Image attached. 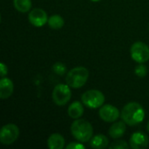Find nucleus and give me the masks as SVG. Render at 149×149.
Masks as SVG:
<instances>
[{"instance_id":"f257e3e1","label":"nucleus","mask_w":149,"mask_h":149,"mask_svg":"<svg viewBox=\"0 0 149 149\" xmlns=\"http://www.w3.org/2000/svg\"><path fill=\"white\" fill-rule=\"evenodd\" d=\"M120 116L127 125L136 126L144 120L145 110L141 104L137 102H130L123 107Z\"/></svg>"},{"instance_id":"f03ea898","label":"nucleus","mask_w":149,"mask_h":149,"mask_svg":"<svg viewBox=\"0 0 149 149\" xmlns=\"http://www.w3.org/2000/svg\"><path fill=\"white\" fill-rule=\"evenodd\" d=\"M71 133L80 142H88L93 138V128L90 122L86 120H76L71 126Z\"/></svg>"},{"instance_id":"7ed1b4c3","label":"nucleus","mask_w":149,"mask_h":149,"mask_svg":"<svg viewBox=\"0 0 149 149\" xmlns=\"http://www.w3.org/2000/svg\"><path fill=\"white\" fill-rule=\"evenodd\" d=\"M89 72L86 67L78 66L70 70L65 77L66 84L72 88H80L87 81Z\"/></svg>"},{"instance_id":"20e7f679","label":"nucleus","mask_w":149,"mask_h":149,"mask_svg":"<svg viewBox=\"0 0 149 149\" xmlns=\"http://www.w3.org/2000/svg\"><path fill=\"white\" fill-rule=\"evenodd\" d=\"M81 101L86 107L92 109H96L104 105L105 96L99 90H88L82 94Z\"/></svg>"},{"instance_id":"39448f33","label":"nucleus","mask_w":149,"mask_h":149,"mask_svg":"<svg viewBox=\"0 0 149 149\" xmlns=\"http://www.w3.org/2000/svg\"><path fill=\"white\" fill-rule=\"evenodd\" d=\"M72 98L70 86L66 84H58L52 91V100L58 106H64Z\"/></svg>"},{"instance_id":"423d86ee","label":"nucleus","mask_w":149,"mask_h":149,"mask_svg":"<svg viewBox=\"0 0 149 149\" xmlns=\"http://www.w3.org/2000/svg\"><path fill=\"white\" fill-rule=\"evenodd\" d=\"M131 58L137 63H145L149 60V47L143 42H135L130 49Z\"/></svg>"},{"instance_id":"0eeeda50","label":"nucleus","mask_w":149,"mask_h":149,"mask_svg":"<svg viewBox=\"0 0 149 149\" xmlns=\"http://www.w3.org/2000/svg\"><path fill=\"white\" fill-rule=\"evenodd\" d=\"M19 136V129L14 124L4 125L0 131V141L3 145L14 143Z\"/></svg>"},{"instance_id":"6e6552de","label":"nucleus","mask_w":149,"mask_h":149,"mask_svg":"<svg viewBox=\"0 0 149 149\" xmlns=\"http://www.w3.org/2000/svg\"><path fill=\"white\" fill-rule=\"evenodd\" d=\"M99 114L102 120L108 122V123L115 122L120 116V113L119 109L113 105H109V104L103 105L100 108Z\"/></svg>"},{"instance_id":"1a4fd4ad","label":"nucleus","mask_w":149,"mask_h":149,"mask_svg":"<svg viewBox=\"0 0 149 149\" xmlns=\"http://www.w3.org/2000/svg\"><path fill=\"white\" fill-rule=\"evenodd\" d=\"M30 23L36 27H42L48 22V16L46 12L40 8L31 10L28 15Z\"/></svg>"},{"instance_id":"9d476101","label":"nucleus","mask_w":149,"mask_h":149,"mask_svg":"<svg viewBox=\"0 0 149 149\" xmlns=\"http://www.w3.org/2000/svg\"><path fill=\"white\" fill-rule=\"evenodd\" d=\"M129 146L133 149L146 148L148 146V138L144 133L135 132L130 137Z\"/></svg>"},{"instance_id":"9b49d317","label":"nucleus","mask_w":149,"mask_h":149,"mask_svg":"<svg viewBox=\"0 0 149 149\" xmlns=\"http://www.w3.org/2000/svg\"><path fill=\"white\" fill-rule=\"evenodd\" d=\"M14 91L13 82L8 78H2L0 80V98L2 100L9 98Z\"/></svg>"},{"instance_id":"f8f14e48","label":"nucleus","mask_w":149,"mask_h":149,"mask_svg":"<svg viewBox=\"0 0 149 149\" xmlns=\"http://www.w3.org/2000/svg\"><path fill=\"white\" fill-rule=\"evenodd\" d=\"M127 130V127H126V123L122 120V121H117L114 122L111 127L109 128V135L111 138L113 139H120L121 138Z\"/></svg>"},{"instance_id":"ddd939ff","label":"nucleus","mask_w":149,"mask_h":149,"mask_svg":"<svg viewBox=\"0 0 149 149\" xmlns=\"http://www.w3.org/2000/svg\"><path fill=\"white\" fill-rule=\"evenodd\" d=\"M47 146L50 149H62L65 148V139L60 134H52L47 140Z\"/></svg>"},{"instance_id":"4468645a","label":"nucleus","mask_w":149,"mask_h":149,"mask_svg":"<svg viewBox=\"0 0 149 149\" xmlns=\"http://www.w3.org/2000/svg\"><path fill=\"white\" fill-rule=\"evenodd\" d=\"M67 113H68V115L72 119L77 120V119L80 118L83 115V113H84V107H83L81 102L74 101L69 106Z\"/></svg>"},{"instance_id":"2eb2a0df","label":"nucleus","mask_w":149,"mask_h":149,"mask_svg":"<svg viewBox=\"0 0 149 149\" xmlns=\"http://www.w3.org/2000/svg\"><path fill=\"white\" fill-rule=\"evenodd\" d=\"M109 141L103 134H97L90 140V146L94 149H103L108 147Z\"/></svg>"},{"instance_id":"dca6fc26","label":"nucleus","mask_w":149,"mask_h":149,"mask_svg":"<svg viewBox=\"0 0 149 149\" xmlns=\"http://www.w3.org/2000/svg\"><path fill=\"white\" fill-rule=\"evenodd\" d=\"M48 25L53 29V30H58L61 29L64 24H65V20L64 18L58 14L55 15H52L49 18H48V22H47Z\"/></svg>"},{"instance_id":"f3484780","label":"nucleus","mask_w":149,"mask_h":149,"mask_svg":"<svg viewBox=\"0 0 149 149\" xmlns=\"http://www.w3.org/2000/svg\"><path fill=\"white\" fill-rule=\"evenodd\" d=\"M13 4L16 10L19 12H28L31 8V0H13Z\"/></svg>"},{"instance_id":"a211bd4d","label":"nucleus","mask_w":149,"mask_h":149,"mask_svg":"<svg viewBox=\"0 0 149 149\" xmlns=\"http://www.w3.org/2000/svg\"><path fill=\"white\" fill-rule=\"evenodd\" d=\"M52 71L57 75L63 76L66 72V66L65 64H63L61 62H57L52 65Z\"/></svg>"},{"instance_id":"6ab92c4d","label":"nucleus","mask_w":149,"mask_h":149,"mask_svg":"<svg viewBox=\"0 0 149 149\" xmlns=\"http://www.w3.org/2000/svg\"><path fill=\"white\" fill-rule=\"evenodd\" d=\"M134 72H135V74H136L138 77L143 78V77H145V76L148 74V68H147V66H146L143 63H141V64H139V65L135 67Z\"/></svg>"},{"instance_id":"aec40b11","label":"nucleus","mask_w":149,"mask_h":149,"mask_svg":"<svg viewBox=\"0 0 149 149\" xmlns=\"http://www.w3.org/2000/svg\"><path fill=\"white\" fill-rule=\"evenodd\" d=\"M129 148L130 146L125 141H116L109 146L110 149H127Z\"/></svg>"},{"instance_id":"412c9836","label":"nucleus","mask_w":149,"mask_h":149,"mask_svg":"<svg viewBox=\"0 0 149 149\" xmlns=\"http://www.w3.org/2000/svg\"><path fill=\"white\" fill-rule=\"evenodd\" d=\"M66 149H85V146L81 143H77V142H71L69 143L66 147Z\"/></svg>"},{"instance_id":"4be33fe9","label":"nucleus","mask_w":149,"mask_h":149,"mask_svg":"<svg viewBox=\"0 0 149 149\" xmlns=\"http://www.w3.org/2000/svg\"><path fill=\"white\" fill-rule=\"evenodd\" d=\"M8 73V68L7 65L4 63H1L0 64V75L2 78H3L5 75H7Z\"/></svg>"},{"instance_id":"5701e85b","label":"nucleus","mask_w":149,"mask_h":149,"mask_svg":"<svg viewBox=\"0 0 149 149\" xmlns=\"http://www.w3.org/2000/svg\"><path fill=\"white\" fill-rule=\"evenodd\" d=\"M147 129H148V131L149 132V121L148 122V125H147Z\"/></svg>"},{"instance_id":"b1692460","label":"nucleus","mask_w":149,"mask_h":149,"mask_svg":"<svg viewBox=\"0 0 149 149\" xmlns=\"http://www.w3.org/2000/svg\"><path fill=\"white\" fill-rule=\"evenodd\" d=\"M91 1H93V2H98V1H100V0H91Z\"/></svg>"}]
</instances>
